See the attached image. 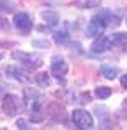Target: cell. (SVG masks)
<instances>
[{
  "label": "cell",
  "mask_w": 127,
  "mask_h": 130,
  "mask_svg": "<svg viewBox=\"0 0 127 130\" xmlns=\"http://www.w3.org/2000/svg\"><path fill=\"white\" fill-rule=\"evenodd\" d=\"M90 100H92V96H90V95H88V93H83V95H81V96H80V103H90Z\"/></svg>",
  "instance_id": "ac0fdd59"
},
{
  "label": "cell",
  "mask_w": 127,
  "mask_h": 130,
  "mask_svg": "<svg viewBox=\"0 0 127 130\" xmlns=\"http://www.w3.org/2000/svg\"><path fill=\"white\" fill-rule=\"evenodd\" d=\"M120 83H122V86L127 90V74H124V76L120 78Z\"/></svg>",
  "instance_id": "44dd1931"
},
{
  "label": "cell",
  "mask_w": 127,
  "mask_h": 130,
  "mask_svg": "<svg viewBox=\"0 0 127 130\" xmlns=\"http://www.w3.org/2000/svg\"><path fill=\"white\" fill-rule=\"evenodd\" d=\"M24 96H25V105H27L29 110L36 111L41 106V96H39V93L36 91V90H32V88H25L24 90Z\"/></svg>",
  "instance_id": "52a82bcc"
},
{
  "label": "cell",
  "mask_w": 127,
  "mask_h": 130,
  "mask_svg": "<svg viewBox=\"0 0 127 130\" xmlns=\"http://www.w3.org/2000/svg\"><path fill=\"white\" fill-rule=\"evenodd\" d=\"M124 51H125V53H127V44H124Z\"/></svg>",
  "instance_id": "603a6c76"
},
{
  "label": "cell",
  "mask_w": 127,
  "mask_h": 130,
  "mask_svg": "<svg viewBox=\"0 0 127 130\" xmlns=\"http://www.w3.org/2000/svg\"><path fill=\"white\" fill-rule=\"evenodd\" d=\"M51 74L53 76H56L59 79H63L66 74H68V64H66V61H64L63 58H58V56H54L53 61H51Z\"/></svg>",
  "instance_id": "5b68a950"
},
{
  "label": "cell",
  "mask_w": 127,
  "mask_h": 130,
  "mask_svg": "<svg viewBox=\"0 0 127 130\" xmlns=\"http://www.w3.org/2000/svg\"><path fill=\"white\" fill-rule=\"evenodd\" d=\"M36 83H37L39 86H43V88L49 86V76L46 74V73H39V74H36Z\"/></svg>",
  "instance_id": "5bb4252c"
},
{
  "label": "cell",
  "mask_w": 127,
  "mask_h": 130,
  "mask_svg": "<svg viewBox=\"0 0 127 130\" xmlns=\"http://www.w3.org/2000/svg\"><path fill=\"white\" fill-rule=\"evenodd\" d=\"M107 27V24L102 20L100 15H95L92 20H90V24L87 27V37H95V36H100L103 32V29Z\"/></svg>",
  "instance_id": "8992f818"
},
{
  "label": "cell",
  "mask_w": 127,
  "mask_h": 130,
  "mask_svg": "<svg viewBox=\"0 0 127 130\" xmlns=\"http://www.w3.org/2000/svg\"><path fill=\"white\" fill-rule=\"evenodd\" d=\"M110 95H112V90L108 86H98L97 90H95V96L100 98V100H107Z\"/></svg>",
  "instance_id": "4fadbf2b"
},
{
  "label": "cell",
  "mask_w": 127,
  "mask_h": 130,
  "mask_svg": "<svg viewBox=\"0 0 127 130\" xmlns=\"http://www.w3.org/2000/svg\"><path fill=\"white\" fill-rule=\"evenodd\" d=\"M0 29L2 30H9L10 29V24H9V20L5 19V17H0Z\"/></svg>",
  "instance_id": "e0dca14e"
},
{
  "label": "cell",
  "mask_w": 127,
  "mask_h": 130,
  "mask_svg": "<svg viewBox=\"0 0 127 130\" xmlns=\"http://www.w3.org/2000/svg\"><path fill=\"white\" fill-rule=\"evenodd\" d=\"M43 19L48 22L49 25H56L59 22V15L56 12H51V10H44L43 12Z\"/></svg>",
  "instance_id": "8fae6325"
},
{
  "label": "cell",
  "mask_w": 127,
  "mask_h": 130,
  "mask_svg": "<svg viewBox=\"0 0 127 130\" xmlns=\"http://www.w3.org/2000/svg\"><path fill=\"white\" fill-rule=\"evenodd\" d=\"M73 5L76 9H93V7H100L102 0H75Z\"/></svg>",
  "instance_id": "30bf717a"
},
{
  "label": "cell",
  "mask_w": 127,
  "mask_h": 130,
  "mask_svg": "<svg viewBox=\"0 0 127 130\" xmlns=\"http://www.w3.org/2000/svg\"><path fill=\"white\" fill-rule=\"evenodd\" d=\"M7 10H10L9 4H7L5 0H0V12H7Z\"/></svg>",
  "instance_id": "d6986e66"
},
{
  "label": "cell",
  "mask_w": 127,
  "mask_h": 130,
  "mask_svg": "<svg viewBox=\"0 0 127 130\" xmlns=\"http://www.w3.org/2000/svg\"><path fill=\"white\" fill-rule=\"evenodd\" d=\"M34 46H44V47H49L48 41H34Z\"/></svg>",
  "instance_id": "ffe728a7"
},
{
  "label": "cell",
  "mask_w": 127,
  "mask_h": 130,
  "mask_svg": "<svg viewBox=\"0 0 127 130\" xmlns=\"http://www.w3.org/2000/svg\"><path fill=\"white\" fill-rule=\"evenodd\" d=\"M112 42L114 44H127V34L125 32H117L112 36Z\"/></svg>",
  "instance_id": "9a60e30c"
},
{
  "label": "cell",
  "mask_w": 127,
  "mask_h": 130,
  "mask_svg": "<svg viewBox=\"0 0 127 130\" xmlns=\"http://www.w3.org/2000/svg\"><path fill=\"white\" fill-rule=\"evenodd\" d=\"M2 110L5 111V115H9V117L17 115V113L22 110L20 100L15 96V95H5L4 100H2Z\"/></svg>",
  "instance_id": "6da1fadb"
},
{
  "label": "cell",
  "mask_w": 127,
  "mask_h": 130,
  "mask_svg": "<svg viewBox=\"0 0 127 130\" xmlns=\"http://www.w3.org/2000/svg\"><path fill=\"white\" fill-rule=\"evenodd\" d=\"M100 73H102L107 79H114V78H117V74H119L117 68H110V66H100Z\"/></svg>",
  "instance_id": "7c38bea8"
},
{
  "label": "cell",
  "mask_w": 127,
  "mask_h": 130,
  "mask_svg": "<svg viewBox=\"0 0 127 130\" xmlns=\"http://www.w3.org/2000/svg\"><path fill=\"white\" fill-rule=\"evenodd\" d=\"M14 25L20 34H29L31 29H32V20H31V17L27 14L19 12V14L14 15Z\"/></svg>",
  "instance_id": "277c9868"
},
{
  "label": "cell",
  "mask_w": 127,
  "mask_h": 130,
  "mask_svg": "<svg viewBox=\"0 0 127 130\" xmlns=\"http://www.w3.org/2000/svg\"><path fill=\"white\" fill-rule=\"evenodd\" d=\"M17 127H20V128H27V123H25L24 120H19L17 122Z\"/></svg>",
  "instance_id": "7402d4cb"
},
{
  "label": "cell",
  "mask_w": 127,
  "mask_h": 130,
  "mask_svg": "<svg viewBox=\"0 0 127 130\" xmlns=\"http://www.w3.org/2000/svg\"><path fill=\"white\" fill-rule=\"evenodd\" d=\"M125 22H127V20H125Z\"/></svg>",
  "instance_id": "d4e9b609"
},
{
  "label": "cell",
  "mask_w": 127,
  "mask_h": 130,
  "mask_svg": "<svg viewBox=\"0 0 127 130\" xmlns=\"http://www.w3.org/2000/svg\"><path fill=\"white\" fill-rule=\"evenodd\" d=\"M71 118H73V123L80 128H92L93 127V118L87 110H73Z\"/></svg>",
  "instance_id": "7a4b0ae2"
},
{
  "label": "cell",
  "mask_w": 127,
  "mask_h": 130,
  "mask_svg": "<svg viewBox=\"0 0 127 130\" xmlns=\"http://www.w3.org/2000/svg\"><path fill=\"white\" fill-rule=\"evenodd\" d=\"M112 46V39H108L107 36H100V37L92 44V51L93 53H105L108 51Z\"/></svg>",
  "instance_id": "ba28073f"
},
{
  "label": "cell",
  "mask_w": 127,
  "mask_h": 130,
  "mask_svg": "<svg viewBox=\"0 0 127 130\" xmlns=\"http://www.w3.org/2000/svg\"><path fill=\"white\" fill-rule=\"evenodd\" d=\"M7 73H9L14 79H17V81H20V83H31L32 81V78H31L29 74H25L22 69H19V68H15V66H9L7 68Z\"/></svg>",
  "instance_id": "9c48e42d"
},
{
  "label": "cell",
  "mask_w": 127,
  "mask_h": 130,
  "mask_svg": "<svg viewBox=\"0 0 127 130\" xmlns=\"http://www.w3.org/2000/svg\"><path fill=\"white\" fill-rule=\"evenodd\" d=\"M12 58H14V59H19L24 66L31 68V69H36V68H39L41 64H43L41 56H34V54H27V53H20V51H19V53L15 51V53L12 54Z\"/></svg>",
  "instance_id": "3957f363"
},
{
  "label": "cell",
  "mask_w": 127,
  "mask_h": 130,
  "mask_svg": "<svg viewBox=\"0 0 127 130\" xmlns=\"http://www.w3.org/2000/svg\"><path fill=\"white\" fill-rule=\"evenodd\" d=\"M68 39H69V34L68 32H56V34H54V41L59 42V44L68 42Z\"/></svg>",
  "instance_id": "2e32d148"
},
{
  "label": "cell",
  "mask_w": 127,
  "mask_h": 130,
  "mask_svg": "<svg viewBox=\"0 0 127 130\" xmlns=\"http://www.w3.org/2000/svg\"><path fill=\"white\" fill-rule=\"evenodd\" d=\"M0 59H2V56H0Z\"/></svg>",
  "instance_id": "cb8c5ba5"
}]
</instances>
